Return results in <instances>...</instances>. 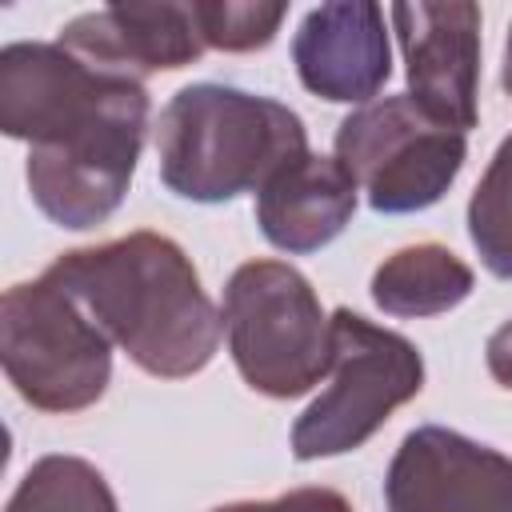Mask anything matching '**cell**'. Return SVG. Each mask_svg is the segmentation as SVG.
<instances>
[{"label": "cell", "mask_w": 512, "mask_h": 512, "mask_svg": "<svg viewBox=\"0 0 512 512\" xmlns=\"http://www.w3.org/2000/svg\"><path fill=\"white\" fill-rule=\"evenodd\" d=\"M4 512H120V504L92 460L48 452L20 476Z\"/></svg>", "instance_id": "5bb4252c"}, {"label": "cell", "mask_w": 512, "mask_h": 512, "mask_svg": "<svg viewBox=\"0 0 512 512\" xmlns=\"http://www.w3.org/2000/svg\"><path fill=\"white\" fill-rule=\"evenodd\" d=\"M224 336L240 380L268 400H296L332 368V316L288 260H248L224 284Z\"/></svg>", "instance_id": "277c9868"}, {"label": "cell", "mask_w": 512, "mask_h": 512, "mask_svg": "<svg viewBox=\"0 0 512 512\" xmlns=\"http://www.w3.org/2000/svg\"><path fill=\"white\" fill-rule=\"evenodd\" d=\"M420 388L424 356L408 336L380 328L352 308H336L328 388L296 416L292 456L308 464L356 452L400 404L416 400Z\"/></svg>", "instance_id": "8992f818"}, {"label": "cell", "mask_w": 512, "mask_h": 512, "mask_svg": "<svg viewBox=\"0 0 512 512\" xmlns=\"http://www.w3.org/2000/svg\"><path fill=\"white\" fill-rule=\"evenodd\" d=\"M148 108L144 80L96 68L60 40L0 48V132L28 144V192L68 232L96 228L124 204Z\"/></svg>", "instance_id": "6da1fadb"}, {"label": "cell", "mask_w": 512, "mask_h": 512, "mask_svg": "<svg viewBox=\"0 0 512 512\" xmlns=\"http://www.w3.org/2000/svg\"><path fill=\"white\" fill-rule=\"evenodd\" d=\"M304 152L308 128L288 104L216 80L172 92L156 124L160 180L192 204H228L260 192Z\"/></svg>", "instance_id": "3957f363"}, {"label": "cell", "mask_w": 512, "mask_h": 512, "mask_svg": "<svg viewBox=\"0 0 512 512\" xmlns=\"http://www.w3.org/2000/svg\"><path fill=\"white\" fill-rule=\"evenodd\" d=\"M468 240L492 276L512 280V132L468 196Z\"/></svg>", "instance_id": "9a60e30c"}, {"label": "cell", "mask_w": 512, "mask_h": 512, "mask_svg": "<svg viewBox=\"0 0 512 512\" xmlns=\"http://www.w3.org/2000/svg\"><path fill=\"white\" fill-rule=\"evenodd\" d=\"M96 328L148 376L184 380L212 364L224 316L200 284L192 256L164 232H128L60 252L44 268Z\"/></svg>", "instance_id": "7a4b0ae2"}, {"label": "cell", "mask_w": 512, "mask_h": 512, "mask_svg": "<svg viewBox=\"0 0 512 512\" xmlns=\"http://www.w3.org/2000/svg\"><path fill=\"white\" fill-rule=\"evenodd\" d=\"M0 364L24 404L84 412L112 380V340L48 272L12 284L0 300Z\"/></svg>", "instance_id": "5b68a950"}, {"label": "cell", "mask_w": 512, "mask_h": 512, "mask_svg": "<svg viewBox=\"0 0 512 512\" xmlns=\"http://www.w3.org/2000/svg\"><path fill=\"white\" fill-rule=\"evenodd\" d=\"M356 180L336 156L304 152L256 192V224L264 240L288 256L328 248L356 216Z\"/></svg>", "instance_id": "7c38bea8"}, {"label": "cell", "mask_w": 512, "mask_h": 512, "mask_svg": "<svg viewBox=\"0 0 512 512\" xmlns=\"http://www.w3.org/2000/svg\"><path fill=\"white\" fill-rule=\"evenodd\" d=\"M388 512H512V456L444 424L412 428L384 472Z\"/></svg>", "instance_id": "ba28073f"}, {"label": "cell", "mask_w": 512, "mask_h": 512, "mask_svg": "<svg viewBox=\"0 0 512 512\" xmlns=\"http://www.w3.org/2000/svg\"><path fill=\"white\" fill-rule=\"evenodd\" d=\"M500 88L512 96V24H508V40H504V60H500Z\"/></svg>", "instance_id": "d6986e66"}, {"label": "cell", "mask_w": 512, "mask_h": 512, "mask_svg": "<svg viewBox=\"0 0 512 512\" xmlns=\"http://www.w3.org/2000/svg\"><path fill=\"white\" fill-rule=\"evenodd\" d=\"M80 60L120 72V76H152L176 72L204 56V32L196 20V0H156V4H108L68 20L56 36Z\"/></svg>", "instance_id": "8fae6325"}, {"label": "cell", "mask_w": 512, "mask_h": 512, "mask_svg": "<svg viewBox=\"0 0 512 512\" xmlns=\"http://www.w3.org/2000/svg\"><path fill=\"white\" fill-rule=\"evenodd\" d=\"M404 52L408 96L436 120L468 132L480 120V8L468 0H416L388 8Z\"/></svg>", "instance_id": "9c48e42d"}, {"label": "cell", "mask_w": 512, "mask_h": 512, "mask_svg": "<svg viewBox=\"0 0 512 512\" xmlns=\"http://www.w3.org/2000/svg\"><path fill=\"white\" fill-rule=\"evenodd\" d=\"M332 148L372 212L404 216L444 200L468 160V132L428 116L400 92L348 112Z\"/></svg>", "instance_id": "52a82bcc"}, {"label": "cell", "mask_w": 512, "mask_h": 512, "mask_svg": "<svg viewBox=\"0 0 512 512\" xmlns=\"http://www.w3.org/2000/svg\"><path fill=\"white\" fill-rule=\"evenodd\" d=\"M288 16V4L260 0H196V20L204 44L216 52H256L268 48Z\"/></svg>", "instance_id": "2e32d148"}, {"label": "cell", "mask_w": 512, "mask_h": 512, "mask_svg": "<svg viewBox=\"0 0 512 512\" xmlns=\"http://www.w3.org/2000/svg\"><path fill=\"white\" fill-rule=\"evenodd\" d=\"M212 512H356V508L336 488H292L272 500H232Z\"/></svg>", "instance_id": "e0dca14e"}, {"label": "cell", "mask_w": 512, "mask_h": 512, "mask_svg": "<svg viewBox=\"0 0 512 512\" xmlns=\"http://www.w3.org/2000/svg\"><path fill=\"white\" fill-rule=\"evenodd\" d=\"M300 84L328 104H372L392 76L384 8L372 0H332L304 12L292 36Z\"/></svg>", "instance_id": "30bf717a"}, {"label": "cell", "mask_w": 512, "mask_h": 512, "mask_svg": "<svg viewBox=\"0 0 512 512\" xmlns=\"http://www.w3.org/2000/svg\"><path fill=\"white\" fill-rule=\"evenodd\" d=\"M472 288H476V272L452 248L424 240L384 256L372 272L368 296L384 316L424 320V316L452 312L472 296Z\"/></svg>", "instance_id": "4fadbf2b"}, {"label": "cell", "mask_w": 512, "mask_h": 512, "mask_svg": "<svg viewBox=\"0 0 512 512\" xmlns=\"http://www.w3.org/2000/svg\"><path fill=\"white\" fill-rule=\"evenodd\" d=\"M484 364H488V376L512 392V316L488 336L484 344Z\"/></svg>", "instance_id": "ac0fdd59"}]
</instances>
